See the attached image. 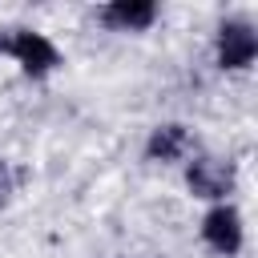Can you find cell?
Wrapping results in <instances>:
<instances>
[{"label":"cell","mask_w":258,"mask_h":258,"mask_svg":"<svg viewBox=\"0 0 258 258\" xmlns=\"http://www.w3.org/2000/svg\"><path fill=\"white\" fill-rule=\"evenodd\" d=\"M8 189H12V165L8 157H0V198H8Z\"/></svg>","instance_id":"7"},{"label":"cell","mask_w":258,"mask_h":258,"mask_svg":"<svg viewBox=\"0 0 258 258\" xmlns=\"http://www.w3.org/2000/svg\"><path fill=\"white\" fill-rule=\"evenodd\" d=\"M97 20L109 28V32H149L157 20H161V8L153 0H109L97 8Z\"/></svg>","instance_id":"6"},{"label":"cell","mask_w":258,"mask_h":258,"mask_svg":"<svg viewBox=\"0 0 258 258\" xmlns=\"http://www.w3.org/2000/svg\"><path fill=\"white\" fill-rule=\"evenodd\" d=\"M258 60V32L246 16H226L214 28V64L222 73H250Z\"/></svg>","instance_id":"3"},{"label":"cell","mask_w":258,"mask_h":258,"mask_svg":"<svg viewBox=\"0 0 258 258\" xmlns=\"http://www.w3.org/2000/svg\"><path fill=\"white\" fill-rule=\"evenodd\" d=\"M198 234L202 242L222 254V258H238L242 246H246V222H242V210L234 202H218V206H206L202 222H198Z\"/></svg>","instance_id":"4"},{"label":"cell","mask_w":258,"mask_h":258,"mask_svg":"<svg viewBox=\"0 0 258 258\" xmlns=\"http://www.w3.org/2000/svg\"><path fill=\"white\" fill-rule=\"evenodd\" d=\"M0 56H8L20 69V77H28V81H48L64 64L56 40L40 28H28V24H16V28L0 32Z\"/></svg>","instance_id":"1"},{"label":"cell","mask_w":258,"mask_h":258,"mask_svg":"<svg viewBox=\"0 0 258 258\" xmlns=\"http://www.w3.org/2000/svg\"><path fill=\"white\" fill-rule=\"evenodd\" d=\"M181 181H185L189 198L218 206V202H230L238 173H234V165H230L226 157H214V153H189L185 165H181Z\"/></svg>","instance_id":"2"},{"label":"cell","mask_w":258,"mask_h":258,"mask_svg":"<svg viewBox=\"0 0 258 258\" xmlns=\"http://www.w3.org/2000/svg\"><path fill=\"white\" fill-rule=\"evenodd\" d=\"M141 153H145L149 165H185V157L198 153V149H194V133H189L185 121H157L149 129Z\"/></svg>","instance_id":"5"}]
</instances>
